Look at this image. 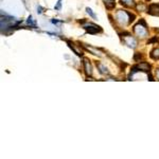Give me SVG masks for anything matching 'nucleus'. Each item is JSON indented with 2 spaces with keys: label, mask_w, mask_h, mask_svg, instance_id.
<instances>
[{
  "label": "nucleus",
  "mask_w": 159,
  "mask_h": 159,
  "mask_svg": "<svg viewBox=\"0 0 159 159\" xmlns=\"http://www.w3.org/2000/svg\"><path fill=\"white\" fill-rule=\"evenodd\" d=\"M116 19L118 21V24L121 25H126L132 24L133 21L135 20V15L132 14L129 12L123 11V10H119L116 13Z\"/></svg>",
  "instance_id": "nucleus-1"
},
{
  "label": "nucleus",
  "mask_w": 159,
  "mask_h": 159,
  "mask_svg": "<svg viewBox=\"0 0 159 159\" xmlns=\"http://www.w3.org/2000/svg\"><path fill=\"white\" fill-rule=\"evenodd\" d=\"M134 33L140 38H144L148 36V32L147 30V24L143 19H141L139 24H137L134 27Z\"/></svg>",
  "instance_id": "nucleus-2"
},
{
  "label": "nucleus",
  "mask_w": 159,
  "mask_h": 159,
  "mask_svg": "<svg viewBox=\"0 0 159 159\" xmlns=\"http://www.w3.org/2000/svg\"><path fill=\"white\" fill-rule=\"evenodd\" d=\"M80 22H81V24H84L83 28L87 31V33H89V34H97V33H101L102 32V29L99 27V25H96L91 24V22L86 24L85 20H81Z\"/></svg>",
  "instance_id": "nucleus-3"
},
{
  "label": "nucleus",
  "mask_w": 159,
  "mask_h": 159,
  "mask_svg": "<svg viewBox=\"0 0 159 159\" xmlns=\"http://www.w3.org/2000/svg\"><path fill=\"white\" fill-rule=\"evenodd\" d=\"M150 65H148V63H140V64H138V65H136L134 66V67L132 68V71H130V75H133L134 73L136 72H138V71H144V72H148V73H150Z\"/></svg>",
  "instance_id": "nucleus-4"
},
{
  "label": "nucleus",
  "mask_w": 159,
  "mask_h": 159,
  "mask_svg": "<svg viewBox=\"0 0 159 159\" xmlns=\"http://www.w3.org/2000/svg\"><path fill=\"white\" fill-rule=\"evenodd\" d=\"M123 34L126 35V36L122 35V36H123V39H124V43H126V45L129 46V48H132V49H135V48L137 47V45H138L137 39H136V38H135L134 36H132L130 34H129V33H123Z\"/></svg>",
  "instance_id": "nucleus-5"
},
{
  "label": "nucleus",
  "mask_w": 159,
  "mask_h": 159,
  "mask_svg": "<svg viewBox=\"0 0 159 159\" xmlns=\"http://www.w3.org/2000/svg\"><path fill=\"white\" fill-rule=\"evenodd\" d=\"M148 13L150 15H153V16H159V6L158 4H151L148 9Z\"/></svg>",
  "instance_id": "nucleus-6"
},
{
  "label": "nucleus",
  "mask_w": 159,
  "mask_h": 159,
  "mask_svg": "<svg viewBox=\"0 0 159 159\" xmlns=\"http://www.w3.org/2000/svg\"><path fill=\"white\" fill-rule=\"evenodd\" d=\"M83 65H84V69H85V73L87 76H90L91 73H92V68H91V65L89 63V61L85 58L83 61Z\"/></svg>",
  "instance_id": "nucleus-7"
},
{
  "label": "nucleus",
  "mask_w": 159,
  "mask_h": 159,
  "mask_svg": "<svg viewBox=\"0 0 159 159\" xmlns=\"http://www.w3.org/2000/svg\"><path fill=\"white\" fill-rule=\"evenodd\" d=\"M67 43L69 45V47L71 48V49H72V51L74 53H75L76 55H79V56H82L83 55V51H82L81 49H79L78 47H76L75 45H74L73 43H71V42H69V40H67Z\"/></svg>",
  "instance_id": "nucleus-8"
},
{
  "label": "nucleus",
  "mask_w": 159,
  "mask_h": 159,
  "mask_svg": "<svg viewBox=\"0 0 159 159\" xmlns=\"http://www.w3.org/2000/svg\"><path fill=\"white\" fill-rule=\"evenodd\" d=\"M121 4L126 7H135L136 3L134 0H121Z\"/></svg>",
  "instance_id": "nucleus-9"
},
{
  "label": "nucleus",
  "mask_w": 159,
  "mask_h": 159,
  "mask_svg": "<svg viewBox=\"0 0 159 159\" xmlns=\"http://www.w3.org/2000/svg\"><path fill=\"white\" fill-rule=\"evenodd\" d=\"M104 4H105V7H106V9H108V10H112L116 7V3H115L114 0H104Z\"/></svg>",
  "instance_id": "nucleus-10"
},
{
  "label": "nucleus",
  "mask_w": 159,
  "mask_h": 159,
  "mask_svg": "<svg viewBox=\"0 0 159 159\" xmlns=\"http://www.w3.org/2000/svg\"><path fill=\"white\" fill-rule=\"evenodd\" d=\"M97 66H98V68H99V70H100V72H101L102 74H109V71H108V69H107L106 67H105L104 65H102V64H98L97 63Z\"/></svg>",
  "instance_id": "nucleus-11"
},
{
  "label": "nucleus",
  "mask_w": 159,
  "mask_h": 159,
  "mask_svg": "<svg viewBox=\"0 0 159 159\" xmlns=\"http://www.w3.org/2000/svg\"><path fill=\"white\" fill-rule=\"evenodd\" d=\"M150 56L153 60H159V48H155L154 50H152Z\"/></svg>",
  "instance_id": "nucleus-12"
},
{
  "label": "nucleus",
  "mask_w": 159,
  "mask_h": 159,
  "mask_svg": "<svg viewBox=\"0 0 159 159\" xmlns=\"http://www.w3.org/2000/svg\"><path fill=\"white\" fill-rule=\"evenodd\" d=\"M28 25H30L31 27H35V21L32 16H30L29 18H28Z\"/></svg>",
  "instance_id": "nucleus-13"
},
{
  "label": "nucleus",
  "mask_w": 159,
  "mask_h": 159,
  "mask_svg": "<svg viewBox=\"0 0 159 159\" xmlns=\"http://www.w3.org/2000/svg\"><path fill=\"white\" fill-rule=\"evenodd\" d=\"M86 11H87V13H88V14L90 15V16L92 17V18H96V17H97V16H96V14H94V13L92 12V10H91V9H89V7H87Z\"/></svg>",
  "instance_id": "nucleus-14"
},
{
  "label": "nucleus",
  "mask_w": 159,
  "mask_h": 159,
  "mask_svg": "<svg viewBox=\"0 0 159 159\" xmlns=\"http://www.w3.org/2000/svg\"><path fill=\"white\" fill-rule=\"evenodd\" d=\"M134 60H135L136 61L142 60V54H140V53H136V54L134 55Z\"/></svg>",
  "instance_id": "nucleus-15"
},
{
  "label": "nucleus",
  "mask_w": 159,
  "mask_h": 159,
  "mask_svg": "<svg viewBox=\"0 0 159 159\" xmlns=\"http://www.w3.org/2000/svg\"><path fill=\"white\" fill-rule=\"evenodd\" d=\"M61 0H58V2H57V6L55 7V9H56V10H58V9H60V7H61Z\"/></svg>",
  "instance_id": "nucleus-16"
},
{
  "label": "nucleus",
  "mask_w": 159,
  "mask_h": 159,
  "mask_svg": "<svg viewBox=\"0 0 159 159\" xmlns=\"http://www.w3.org/2000/svg\"><path fill=\"white\" fill-rule=\"evenodd\" d=\"M156 75H157V78L159 80V69H157V70H156Z\"/></svg>",
  "instance_id": "nucleus-17"
}]
</instances>
